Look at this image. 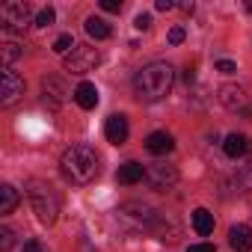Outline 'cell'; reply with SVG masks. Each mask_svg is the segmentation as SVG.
Listing matches in <instances>:
<instances>
[{"label": "cell", "mask_w": 252, "mask_h": 252, "mask_svg": "<svg viewBox=\"0 0 252 252\" xmlns=\"http://www.w3.org/2000/svg\"><path fill=\"white\" fill-rule=\"evenodd\" d=\"M222 152H225L228 158H243V155L249 152V137H243V134H228L225 143H222Z\"/></svg>", "instance_id": "16"}, {"label": "cell", "mask_w": 252, "mask_h": 252, "mask_svg": "<svg viewBox=\"0 0 252 252\" xmlns=\"http://www.w3.org/2000/svg\"><path fill=\"white\" fill-rule=\"evenodd\" d=\"M193 228H196V234L208 237V234L214 231V214H211L208 208H196V211H193Z\"/></svg>", "instance_id": "17"}, {"label": "cell", "mask_w": 252, "mask_h": 252, "mask_svg": "<svg viewBox=\"0 0 252 252\" xmlns=\"http://www.w3.org/2000/svg\"><path fill=\"white\" fill-rule=\"evenodd\" d=\"M27 196H30V205H33L36 217H39L45 225H54V222H57V214H60V202H57L54 190H51L48 184H42V181H30Z\"/></svg>", "instance_id": "3"}, {"label": "cell", "mask_w": 252, "mask_h": 252, "mask_svg": "<svg viewBox=\"0 0 252 252\" xmlns=\"http://www.w3.org/2000/svg\"><path fill=\"white\" fill-rule=\"evenodd\" d=\"M71 48H74V39H71V33H63V36H57V42H54V51L57 54H71Z\"/></svg>", "instance_id": "21"}, {"label": "cell", "mask_w": 252, "mask_h": 252, "mask_svg": "<svg viewBox=\"0 0 252 252\" xmlns=\"http://www.w3.org/2000/svg\"><path fill=\"white\" fill-rule=\"evenodd\" d=\"M119 214H122V217H131L137 225H152V222L158 220V214H155L149 205H140V202H128V205H122V208H119Z\"/></svg>", "instance_id": "9"}, {"label": "cell", "mask_w": 252, "mask_h": 252, "mask_svg": "<svg viewBox=\"0 0 252 252\" xmlns=\"http://www.w3.org/2000/svg\"><path fill=\"white\" fill-rule=\"evenodd\" d=\"M60 169L71 184H89L98 175V155L89 146H71L60 158Z\"/></svg>", "instance_id": "2"}, {"label": "cell", "mask_w": 252, "mask_h": 252, "mask_svg": "<svg viewBox=\"0 0 252 252\" xmlns=\"http://www.w3.org/2000/svg\"><path fill=\"white\" fill-rule=\"evenodd\" d=\"M128 134H131L128 119H125L122 113H113V116L107 119V125H104V137H107L113 146H125V143H128Z\"/></svg>", "instance_id": "8"}, {"label": "cell", "mask_w": 252, "mask_h": 252, "mask_svg": "<svg viewBox=\"0 0 252 252\" xmlns=\"http://www.w3.org/2000/svg\"><path fill=\"white\" fill-rule=\"evenodd\" d=\"M184 80H187V83H193V80H196V71H193V68H187V71H184Z\"/></svg>", "instance_id": "32"}, {"label": "cell", "mask_w": 252, "mask_h": 252, "mask_svg": "<svg viewBox=\"0 0 252 252\" xmlns=\"http://www.w3.org/2000/svg\"><path fill=\"white\" fill-rule=\"evenodd\" d=\"M42 86H45V98L51 95V98H54V104H60V101H63L65 86H63V80H60V77H45V83H42Z\"/></svg>", "instance_id": "19"}, {"label": "cell", "mask_w": 252, "mask_h": 252, "mask_svg": "<svg viewBox=\"0 0 252 252\" xmlns=\"http://www.w3.org/2000/svg\"><path fill=\"white\" fill-rule=\"evenodd\" d=\"M18 202H21V196L12 184H0V214H12L18 208Z\"/></svg>", "instance_id": "18"}, {"label": "cell", "mask_w": 252, "mask_h": 252, "mask_svg": "<svg viewBox=\"0 0 252 252\" xmlns=\"http://www.w3.org/2000/svg\"><path fill=\"white\" fill-rule=\"evenodd\" d=\"M74 101H77V107L92 110V107L98 104V86H95V83H89V80H83V83L74 89Z\"/></svg>", "instance_id": "13"}, {"label": "cell", "mask_w": 252, "mask_h": 252, "mask_svg": "<svg viewBox=\"0 0 252 252\" xmlns=\"http://www.w3.org/2000/svg\"><path fill=\"white\" fill-rule=\"evenodd\" d=\"M104 12H122V0H101L98 3Z\"/></svg>", "instance_id": "24"}, {"label": "cell", "mask_w": 252, "mask_h": 252, "mask_svg": "<svg viewBox=\"0 0 252 252\" xmlns=\"http://www.w3.org/2000/svg\"><path fill=\"white\" fill-rule=\"evenodd\" d=\"M0 54H3V68H12V63L24 54V48L18 42H3V51H0Z\"/></svg>", "instance_id": "20"}, {"label": "cell", "mask_w": 252, "mask_h": 252, "mask_svg": "<svg viewBox=\"0 0 252 252\" xmlns=\"http://www.w3.org/2000/svg\"><path fill=\"white\" fill-rule=\"evenodd\" d=\"M24 252H48V249H45V246H42L39 240H30V243L24 246Z\"/></svg>", "instance_id": "29"}, {"label": "cell", "mask_w": 252, "mask_h": 252, "mask_svg": "<svg viewBox=\"0 0 252 252\" xmlns=\"http://www.w3.org/2000/svg\"><path fill=\"white\" fill-rule=\"evenodd\" d=\"M98 63H101V54H98L95 48H89V45H74L71 54L65 57V71H71V74H86V71H92Z\"/></svg>", "instance_id": "4"}, {"label": "cell", "mask_w": 252, "mask_h": 252, "mask_svg": "<svg viewBox=\"0 0 252 252\" xmlns=\"http://www.w3.org/2000/svg\"><path fill=\"white\" fill-rule=\"evenodd\" d=\"M184 42V27H172L169 30V45H181Z\"/></svg>", "instance_id": "27"}, {"label": "cell", "mask_w": 252, "mask_h": 252, "mask_svg": "<svg viewBox=\"0 0 252 252\" xmlns=\"http://www.w3.org/2000/svg\"><path fill=\"white\" fill-rule=\"evenodd\" d=\"M83 30H86L89 39H110V36H113V27H110L104 18H98V15H89L86 24H83Z\"/></svg>", "instance_id": "14"}, {"label": "cell", "mask_w": 252, "mask_h": 252, "mask_svg": "<svg viewBox=\"0 0 252 252\" xmlns=\"http://www.w3.org/2000/svg\"><path fill=\"white\" fill-rule=\"evenodd\" d=\"M178 6H181L184 15H193V3H178Z\"/></svg>", "instance_id": "31"}, {"label": "cell", "mask_w": 252, "mask_h": 252, "mask_svg": "<svg viewBox=\"0 0 252 252\" xmlns=\"http://www.w3.org/2000/svg\"><path fill=\"white\" fill-rule=\"evenodd\" d=\"M146 149H149L152 155H169V152L175 149V140H172V134H166V131H155V134L146 137Z\"/></svg>", "instance_id": "11"}, {"label": "cell", "mask_w": 252, "mask_h": 252, "mask_svg": "<svg viewBox=\"0 0 252 252\" xmlns=\"http://www.w3.org/2000/svg\"><path fill=\"white\" fill-rule=\"evenodd\" d=\"M54 21H57V12H54L51 6H45V9L36 15V27H42V30H45V27H51Z\"/></svg>", "instance_id": "22"}, {"label": "cell", "mask_w": 252, "mask_h": 252, "mask_svg": "<svg viewBox=\"0 0 252 252\" xmlns=\"http://www.w3.org/2000/svg\"><path fill=\"white\" fill-rule=\"evenodd\" d=\"M172 83H175V71H172L169 63H149L134 77V89H137L140 101H160V98H166Z\"/></svg>", "instance_id": "1"}, {"label": "cell", "mask_w": 252, "mask_h": 252, "mask_svg": "<svg viewBox=\"0 0 252 252\" xmlns=\"http://www.w3.org/2000/svg\"><path fill=\"white\" fill-rule=\"evenodd\" d=\"M116 178H119V184H137V181H143V178H146V169H143V163L128 160V163H122V166H119Z\"/></svg>", "instance_id": "12"}, {"label": "cell", "mask_w": 252, "mask_h": 252, "mask_svg": "<svg viewBox=\"0 0 252 252\" xmlns=\"http://www.w3.org/2000/svg\"><path fill=\"white\" fill-rule=\"evenodd\" d=\"M155 9H158V12H169V9H175V3H172V0H158Z\"/></svg>", "instance_id": "28"}, {"label": "cell", "mask_w": 252, "mask_h": 252, "mask_svg": "<svg viewBox=\"0 0 252 252\" xmlns=\"http://www.w3.org/2000/svg\"><path fill=\"white\" fill-rule=\"evenodd\" d=\"M146 181L152 190H169L178 181V169L169 163H152V166H146Z\"/></svg>", "instance_id": "6"}, {"label": "cell", "mask_w": 252, "mask_h": 252, "mask_svg": "<svg viewBox=\"0 0 252 252\" xmlns=\"http://www.w3.org/2000/svg\"><path fill=\"white\" fill-rule=\"evenodd\" d=\"M228 246L234 252H252V228L249 225H231L228 228Z\"/></svg>", "instance_id": "10"}, {"label": "cell", "mask_w": 252, "mask_h": 252, "mask_svg": "<svg viewBox=\"0 0 252 252\" xmlns=\"http://www.w3.org/2000/svg\"><path fill=\"white\" fill-rule=\"evenodd\" d=\"M134 27H137V30H149V27H152V15H146V12H140V15L134 18Z\"/></svg>", "instance_id": "25"}, {"label": "cell", "mask_w": 252, "mask_h": 252, "mask_svg": "<svg viewBox=\"0 0 252 252\" xmlns=\"http://www.w3.org/2000/svg\"><path fill=\"white\" fill-rule=\"evenodd\" d=\"M220 104L228 107V110H240L246 104V95H243L240 86H222L220 89Z\"/></svg>", "instance_id": "15"}, {"label": "cell", "mask_w": 252, "mask_h": 252, "mask_svg": "<svg viewBox=\"0 0 252 252\" xmlns=\"http://www.w3.org/2000/svg\"><path fill=\"white\" fill-rule=\"evenodd\" d=\"M217 71H220V74H234L237 65H234L231 60H220V63H217Z\"/></svg>", "instance_id": "26"}, {"label": "cell", "mask_w": 252, "mask_h": 252, "mask_svg": "<svg viewBox=\"0 0 252 252\" xmlns=\"http://www.w3.org/2000/svg\"><path fill=\"white\" fill-rule=\"evenodd\" d=\"M187 252H214V246H211V243H196V246H190Z\"/></svg>", "instance_id": "30"}, {"label": "cell", "mask_w": 252, "mask_h": 252, "mask_svg": "<svg viewBox=\"0 0 252 252\" xmlns=\"http://www.w3.org/2000/svg\"><path fill=\"white\" fill-rule=\"evenodd\" d=\"M30 3H24V0H9V3L0 6V21H3V30H24L30 24Z\"/></svg>", "instance_id": "5"}, {"label": "cell", "mask_w": 252, "mask_h": 252, "mask_svg": "<svg viewBox=\"0 0 252 252\" xmlns=\"http://www.w3.org/2000/svg\"><path fill=\"white\" fill-rule=\"evenodd\" d=\"M24 95V77L12 68H3V86H0V104L12 107L18 98Z\"/></svg>", "instance_id": "7"}, {"label": "cell", "mask_w": 252, "mask_h": 252, "mask_svg": "<svg viewBox=\"0 0 252 252\" xmlns=\"http://www.w3.org/2000/svg\"><path fill=\"white\" fill-rule=\"evenodd\" d=\"M15 246V234L12 228H0V252H9Z\"/></svg>", "instance_id": "23"}]
</instances>
